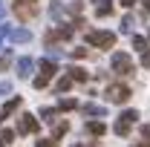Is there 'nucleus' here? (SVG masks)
<instances>
[{
  "instance_id": "1",
  "label": "nucleus",
  "mask_w": 150,
  "mask_h": 147,
  "mask_svg": "<svg viewBox=\"0 0 150 147\" xmlns=\"http://www.w3.org/2000/svg\"><path fill=\"white\" fill-rule=\"evenodd\" d=\"M55 72H58L55 61H49V58H43V61H40V75H38L35 81H32V84H35V90H43V87H46V84H49V81L55 78Z\"/></svg>"
},
{
  "instance_id": "2",
  "label": "nucleus",
  "mask_w": 150,
  "mask_h": 147,
  "mask_svg": "<svg viewBox=\"0 0 150 147\" xmlns=\"http://www.w3.org/2000/svg\"><path fill=\"white\" fill-rule=\"evenodd\" d=\"M12 9H15V15H18V20H32L38 15V0H15L12 3Z\"/></svg>"
},
{
  "instance_id": "3",
  "label": "nucleus",
  "mask_w": 150,
  "mask_h": 147,
  "mask_svg": "<svg viewBox=\"0 0 150 147\" xmlns=\"http://www.w3.org/2000/svg\"><path fill=\"white\" fill-rule=\"evenodd\" d=\"M136 118H139V112H136V110H124L121 115H118V121L112 124L115 136H127V133L133 130V124H136Z\"/></svg>"
},
{
  "instance_id": "4",
  "label": "nucleus",
  "mask_w": 150,
  "mask_h": 147,
  "mask_svg": "<svg viewBox=\"0 0 150 147\" xmlns=\"http://www.w3.org/2000/svg\"><path fill=\"white\" fill-rule=\"evenodd\" d=\"M87 43L90 46H98V49H112L115 35L112 32H87Z\"/></svg>"
},
{
  "instance_id": "5",
  "label": "nucleus",
  "mask_w": 150,
  "mask_h": 147,
  "mask_svg": "<svg viewBox=\"0 0 150 147\" xmlns=\"http://www.w3.org/2000/svg\"><path fill=\"white\" fill-rule=\"evenodd\" d=\"M110 66L115 72H121V75H130L133 72V58L127 55V52H115V55L110 58Z\"/></svg>"
},
{
  "instance_id": "6",
  "label": "nucleus",
  "mask_w": 150,
  "mask_h": 147,
  "mask_svg": "<svg viewBox=\"0 0 150 147\" xmlns=\"http://www.w3.org/2000/svg\"><path fill=\"white\" fill-rule=\"evenodd\" d=\"M127 98H130V87H127V84H110V87H107V101L124 104Z\"/></svg>"
},
{
  "instance_id": "7",
  "label": "nucleus",
  "mask_w": 150,
  "mask_h": 147,
  "mask_svg": "<svg viewBox=\"0 0 150 147\" xmlns=\"http://www.w3.org/2000/svg\"><path fill=\"white\" fill-rule=\"evenodd\" d=\"M15 133H20V136H32V133H38V118L32 115V112H23L18 118V130Z\"/></svg>"
},
{
  "instance_id": "8",
  "label": "nucleus",
  "mask_w": 150,
  "mask_h": 147,
  "mask_svg": "<svg viewBox=\"0 0 150 147\" xmlns=\"http://www.w3.org/2000/svg\"><path fill=\"white\" fill-rule=\"evenodd\" d=\"M72 37V29L69 26H61V29H49L46 32V43H55V40H69Z\"/></svg>"
},
{
  "instance_id": "9",
  "label": "nucleus",
  "mask_w": 150,
  "mask_h": 147,
  "mask_svg": "<svg viewBox=\"0 0 150 147\" xmlns=\"http://www.w3.org/2000/svg\"><path fill=\"white\" fill-rule=\"evenodd\" d=\"M15 66H18V75L20 78H29V75L35 72V61H32V58H18V64H15Z\"/></svg>"
},
{
  "instance_id": "10",
  "label": "nucleus",
  "mask_w": 150,
  "mask_h": 147,
  "mask_svg": "<svg viewBox=\"0 0 150 147\" xmlns=\"http://www.w3.org/2000/svg\"><path fill=\"white\" fill-rule=\"evenodd\" d=\"M9 37H12V43H26V40H32V32L29 29H9Z\"/></svg>"
},
{
  "instance_id": "11",
  "label": "nucleus",
  "mask_w": 150,
  "mask_h": 147,
  "mask_svg": "<svg viewBox=\"0 0 150 147\" xmlns=\"http://www.w3.org/2000/svg\"><path fill=\"white\" fill-rule=\"evenodd\" d=\"M81 110H84V115H93V118H104L107 115V107H101V104H84Z\"/></svg>"
},
{
  "instance_id": "12",
  "label": "nucleus",
  "mask_w": 150,
  "mask_h": 147,
  "mask_svg": "<svg viewBox=\"0 0 150 147\" xmlns=\"http://www.w3.org/2000/svg\"><path fill=\"white\" fill-rule=\"evenodd\" d=\"M18 107H20V98H9V101L3 104V110H0V121H3L6 115H12V112L18 110Z\"/></svg>"
},
{
  "instance_id": "13",
  "label": "nucleus",
  "mask_w": 150,
  "mask_h": 147,
  "mask_svg": "<svg viewBox=\"0 0 150 147\" xmlns=\"http://www.w3.org/2000/svg\"><path fill=\"white\" fill-rule=\"evenodd\" d=\"M93 3H98V6H95V15H98V18H107V15L112 12V9H110V0H93Z\"/></svg>"
},
{
  "instance_id": "14",
  "label": "nucleus",
  "mask_w": 150,
  "mask_h": 147,
  "mask_svg": "<svg viewBox=\"0 0 150 147\" xmlns=\"http://www.w3.org/2000/svg\"><path fill=\"white\" fill-rule=\"evenodd\" d=\"M49 15H52L55 20H64V18H67V6H61V3H52V6H49Z\"/></svg>"
},
{
  "instance_id": "15",
  "label": "nucleus",
  "mask_w": 150,
  "mask_h": 147,
  "mask_svg": "<svg viewBox=\"0 0 150 147\" xmlns=\"http://www.w3.org/2000/svg\"><path fill=\"white\" fill-rule=\"evenodd\" d=\"M87 133H90V136H104L107 127H104L101 121H90V124H87Z\"/></svg>"
},
{
  "instance_id": "16",
  "label": "nucleus",
  "mask_w": 150,
  "mask_h": 147,
  "mask_svg": "<svg viewBox=\"0 0 150 147\" xmlns=\"http://www.w3.org/2000/svg\"><path fill=\"white\" fill-rule=\"evenodd\" d=\"M67 72H69L72 81H87V69H81V66H69Z\"/></svg>"
},
{
  "instance_id": "17",
  "label": "nucleus",
  "mask_w": 150,
  "mask_h": 147,
  "mask_svg": "<svg viewBox=\"0 0 150 147\" xmlns=\"http://www.w3.org/2000/svg\"><path fill=\"white\" fill-rule=\"evenodd\" d=\"M67 130H69V124H67V121H55V130H52V139H61V136H64Z\"/></svg>"
},
{
  "instance_id": "18",
  "label": "nucleus",
  "mask_w": 150,
  "mask_h": 147,
  "mask_svg": "<svg viewBox=\"0 0 150 147\" xmlns=\"http://www.w3.org/2000/svg\"><path fill=\"white\" fill-rule=\"evenodd\" d=\"M69 87H72V78H69V75H64V78L55 84V90H58V92H67Z\"/></svg>"
},
{
  "instance_id": "19",
  "label": "nucleus",
  "mask_w": 150,
  "mask_h": 147,
  "mask_svg": "<svg viewBox=\"0 0 150 147\" xmlns=\"http://www.w3.org/2000/svg\"><path fill=\"white\" fill-rule=\"evenodd\" d=\"M133 46H136L139 52H147V40H144L142 35H133Z\"/></svg>"
},
{
  "instance_id": "20",
  "label": "nucleus",
  "mask_w": 150,
  "mask_h": 147,
  "mask_svg": "<svg viewBox=\"0 0 150 147\" xmlns=\"http://www.w3.org/2000/svg\"><path fill=\"white\" fill-rule=\"evenodd\" d=\"M75 107H78V104H75L72 98H61V101H58V110H75Z\"/></svg>"
},
{
  "instance_id": "21",
  "label": "nucleus",
  "mask_w": 150,
  "mask_h": 147,
  "mask_svg": "<svg viewBox=\"0 0 150 147\" xmlns=\"http://www.w3.org/2000/svg\"><path fill=\"white\" fill-rule=\"evenodd\" d=\"M121 32H124V35H130V32H133V18H130V15L121 20Z\"/></svg>"
},
{
  "instance_id": "22",
  "label": "nucleus",
  "mask_w": 150,
  "mask_h": 147,
  "mask_svg": "<svg viewBox=\"0 0 150 147\" xmlns=\"http://www.w3.org/2000/svg\"><path fill=\"white\" fill-rule=\"evenodd\" d=\"M52 115H55V107H43L40 110V118H46V121H52Z\"/></svg>"
},
{
  "instance_id": "23",
  "label": "nucleus",
  "mask_w": 150,
  "mask_h": 147,
  "mask_svg": "<svg viewBox=\"0 0 150 147\" xmlns=\"http://www.w3.org/2000/svg\"><path fill=\"white\" fill-rule=\"evenodd\" d=\"M35 147H58V144H55V139H40Z\"/></svg>"
},
{
  "instance_id": "24",
  "label": "nucleus",
  "mask_w": 150,
  "mask_h": 147,
  "mask_svg": "<svg viewBox=\"0 0 150 147\" xmlns=\"http://www.w3.org/2000/svg\"><path fill=\"white\" fill-rule=\"evenodd\" d=\"M0 139H3V144H9V141L15 139V130H3V136H0Z\"/></svg>"
},
{
  "instance_id": "25",
  "label": "nucleus",
  "mask_w": 150,
  "mask_h": 147,
  "mask_svg": "<svg viewBox=\"0 0 150 147\" xmlns=\"http://www.w3.org/2000/svg\"><path fill=\"white\" fill-rule=\"evenodd\" d=\"M12 92V84L9 81H0V95H9Z\"/></svg>"
},
{
  "instance_id": "26",
  "label": "nucleus",
  "mask_w": 150,
  "mask_h": 147,
  "mask_svg": "<svg viewBox=\"0 0 150 147\" xmlns=\"http://www.w3.org/2000/svg\"><path fill=\"white\" fill-rule=\"evenodd\" d=\"M142 66L150 69V49H147V52H142Z\"/></svg>"
},
{
  "instance_id": "27",
  "label": "nucleus",
  "mask_w": 150,
  "mask_h": 147,
  "mask_svg": "<svg viewBox=\"0 0 150 147\" xmlns=\"http://www.w3.org/2000/svg\"><path fill=\"white\" fill-rule=\"evenodd\" d=\"M9 64H12V58H9V55H3V58H0V69H6Z\"/></svg>"
},
{
  "instance_id": "28",
  "label": "nucleus",
  "mask_w": 150,
  "mask_h": 147,
  "mask_svg": "<svg viewBox=\"0 0 150 147\" xmlns=\"http://www.w3.org/2000/svg\"><path fill=\"white\" fill-rule=\"evenodd\" d=\"M142 139H144V141H150V127H142Z\"/></svg>"
},
{
  "instance_id": "29",
  "label": "nucleus",
  "mask_w": 150,
  "mask_h": 147,
  "mask_svg": "<svg viewBox=\"0 0 150 147\" xmlns=\"http://www.w3.org/2000/svg\"><path fill=\"white\" fill-rule=\"evenodd\" d=\"M3 35H9V26H3V23H0V40H3Z\"/></svg>"
},
{
  "instance_id": "30",
  "label": "nucleus",
  "mask_w": 150,
  "mask_h": 147,
  "mask_svg": "<svg viewBox=\"0 0 150 147\" xmlns=\"http://www.w3.org/2000/svg\"><path fill=\"white\" fill-rule=\"evenodd\" d=\"M133 3H136V0H121V6H124V9H130Z\"/></svg>"
},
{
  "instance_id": "31",
  "label": "nucleus",
  "mask_w": 150,
  "mask_h": 147,
  "mask_svg": "<svg viewBox=\"0 0 150 147\" xmlns=\"http://www.w3.org/2000/svg\"><path fill=\"white\" fill-rule=\"evenodd\" d=\"M142 9H144V12H150V0H142Z\"/></svg>"
},
{
  "instance_id": "32",
  "label": "nucleus",
  "mask_w": 150,
  "mask_h": 147,
  "mask_svg": "<svg viewBox=\"0 0 150 147\" xmlns=\"http://www.w3.org/2000/svg\"><path fill=\"white\" fill-rule=\"evenodd\" d=\"M133 147H150V141H142V144H133Z\"/></svg>"
},
{
  "instance_id": "33",
  "label": "nucleus",
  "mask_w": 150,
  "mask_h": 147,
  "mask_svg": "<svg viewBox=\"0 0 150 147\" xmlns=\"http://www.w3.org/2000/svg\"><path fill=\"white\" fill-rule=\"evenodd\" d=\"M3 15H6V9H3V6H0V20H3Z\"/></svg>"
}]
</instances>
